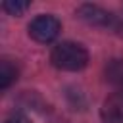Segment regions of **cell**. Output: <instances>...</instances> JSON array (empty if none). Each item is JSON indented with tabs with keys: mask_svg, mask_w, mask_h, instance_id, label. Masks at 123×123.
I'll list each match as a JSON object with an SVG mask.
<instances>
[{
	"mask_svg": "<svg viewBox=\"0 0 123 123\" xmlns=\"http://www.w3.org/2000/svg\"><path fill=\"white\" fill-rule=\"evenodd\" d=\"M4 123H31V121H29L25 115H10Z\"/></svg>",
	"mask_w": 123,
	"mask_h": 123,
	"instance_id": "cell-8",
	"label": "cell"
},
{
	"mask_svg": "<svg viewBox=\"0 0 123 123\" xmlns=\"http://www.w3.org/2000/svg\"><path fill=\"white\" fill-rule=\"evenodd\" d=\"M50 62L62 71H81L88 63V52L77 42H60L50 54Z\"/></svg>",
	"mask_w": 123,
	"mask_h": 123,
	"instance_id": "cell-1",
	"label": "cell"
},
{
	"mask_svg": "<svg viewBox=\"0 0 123 123\" xmlns=\"http://www.w3.org/2000/svg\"><path fill=\"white\" fill-rule=\"evenodd\" d=\"M2 8H4L8 13H12V15H19V13H23V12L29 8V2H27V0H6V2L2 4Z\"/></svg>",
	"mask_w": 123,
	"mask_h": 123,
	"instance_id": "cell-7",
	"label": "cell"
},
{
	"mask_svg": "<svg viewBox=\"0 0 123 123\" xmlns=\"http://www.w3.org/2000/svg\"><path fill=\"white\" fill-rule=\"evenodd\" d=\"M77 15L86 21L88 25H94V27H102V29H108L119 37H123V19H119L117 15H113L111 12L100 8V6H94V4H83L77 8Z\"/></svg>",
	"mask_w": 123,
	"mask_h": 123,
	"instance_id": "cell-2",
	"label": "cell"
},
{
	"mask_svg": "<svg viewBox=\"0 0 123 123\" xmlns=\"http://www.w3.org/2000/svg\"><path fill=\"white\" fill-rule=\"evenodd\" d=\"M15 79H17V67L10 60H2L0 62V88L6 90Z\"/></svg>",
	"mask_w": 123,
	"mask_h": 123,
	"instance_id": "cell-6",
	"label": "cell"
},
{
	"mask_svg": "<svg viewBox=\"0 0 123 123\" xmlns=\"http://www.w3.org/2000/svg\"><path fill=\"white\" fill-rule=\"evenodd\" d=\"M106 79L111 85L123 88V60H111L106 65Z\"/></svg>",
	"mask_w": 123,
	"mask_h": 123,
	"instance_id": "cell-5",
	"label": "cell"
},
{
	"mask_svg": "<svg viewBox=\"0 0 123 123\" xmlns=\"http://www.w3.org/2000/svg\"><path fill=\"white\" fill-rule=\"evenodd\" d=\"M104 123H123V92H113L102 104Z\"/></svg>",
	"mask_w": 123,
	"mask_h": 123,
	"instance_id": "cell-4",
	"label": "cell"
},
{
	"mask_svg": "<svg viewBox=\"0 0 123 123\" xmlns=\"http://www.w3.org/2000/svg\"><path fill=\"white\" fill-rule=\"evenodd\" d=\"M62 31V23L58 21V17L54 15H38L29 23V35L33 40L40 42V44H48L52 42Z\"/></svg>",
	"mask_w": 123,
	"mask_h": 123,
	"instance_id": "cell-3",
	"label": "cell"
}]
</instances>
